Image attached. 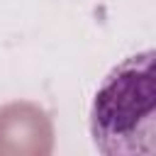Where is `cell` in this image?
Returning a JSON list of instances; mask_svg holds the SVG:
<instances>
[{
    "label": "cell",
    "instance_id": "6da1fadb",
    "mask_svg": "<svg viewBox=\"0 0 156 156\" xmlns=\"http://www.w3.org/2000/svg\"><path fill=\"white\" fill-rule=\"evenodd\" d=\"M98 151L154 154V51L124 58L110 71L90 110Z\"/></svg>",
    "mask_w": 156,
    "mask_h": 156
},
{
    "label": "cell",
    "instance_id": "7a4b0ae2",
    "mask_svg": "<svg viewBox=\"0 0 156 156\" xmlns=\"http://www.w3.org/2000/svg\"><path fill=\"white\" fill-rule=\"evenodd\" d=\"M54 129L49 115L32 102L0 110V154H49Z\"/></svg>",
    "mask_w": 156,
    "mask_h": 156
}]
</instances>
